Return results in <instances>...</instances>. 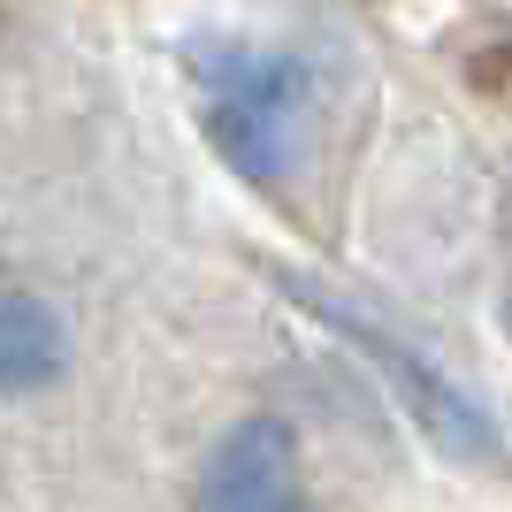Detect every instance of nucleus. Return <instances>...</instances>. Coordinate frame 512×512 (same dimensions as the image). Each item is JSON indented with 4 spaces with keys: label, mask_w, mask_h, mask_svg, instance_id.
Listing matches in <instances>:
<instances>
[{
    "label": "nucleus",
    "mask_w": 512,
    "mask_h": 512,
    "mask_svg": "<svg viewBox=\"0 0 512 512\" xmlns=\"http://www.w3.org/2000/svg\"><path fill=\"white\" fill-rule=\"evenodd\" d=\"M207 77V138L245 184H283L306 153V69L291 54H230L199 62Z\"/></svg>",
    "instance_id": "f257e3e1"
},
{
    "label": "nucleus",
    "mask_w": 512,
    "mask_h": 512,
    "mask_svg": "<svg viewBox=\"0 0 512 512\" xmlns=\"http://www.w3.org/2000/svg\"><path fill=\"white\" fill-rule=\"evenodd\" d=\"M199 512H314L299 474V436L276 413L237 421L199 474Z\"/></svg>",
    "instance_id": "f03ea898"
},
{
    "label": "nucleus",
    "mask_w": 512,
    "mask_h": 512,
    "mask_svg": "<svg viewBox=\"0 0 512 512\" xmlns=\"http://www.w3.org/2000/svg\"><path fill=\"white\" fill-rule=\"evenodd\" d=\"M69 367V329L62 314L31 291H8L0 299V390L23 398V390H46Z\"/></svg>",
    "instance_id": "20e7f679"
},
{
    "label": "nucleus",
    "mask_w": 512,
    "mask_h": 512,
    "mask_svg": "<svg viewBox=\"0 0 512 512\" xmlns=\"http://www.w3.org/2000/svg\"><path fill=\"white\" fill-rule=\"evenodd\" d=\"M306 314L337 321V329H344L352 344H360L367 360H383V375H390L398 390H406V406L421 413V428H428V436H436L444 451H467V459H482V451H490V436H482V413H474V406H467V398H459V390H451V383H444V375H436L428 360H413V352H406L398 337L367 329L360 314H344V306L329 299V291H306Z\"/></svg>",
    "instance_id": "7ed1b4c3"
}]
</instances>
